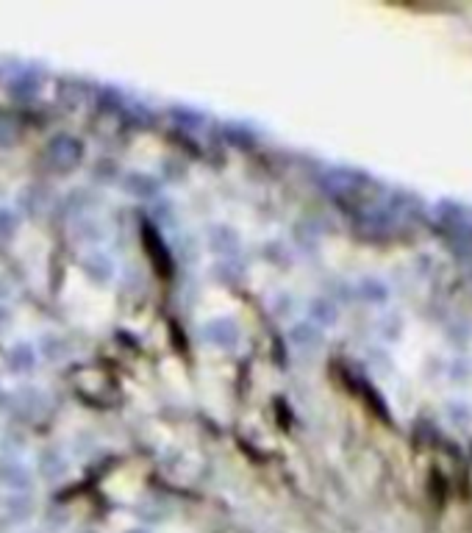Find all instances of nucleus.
I'll return each instance as SVG.
<instances>
[{
    "label": "nucleus",
    "instance_id": "1",
    "mask_svg": "<svg viewBox=\"0 0 472 533\" xmlns=\"http://www.w3.org/2000/svg\"><path fill=\"white\" fill-rule=\"evenodd\" d=\"M81 156H84V151H81V142L73 139V136H67V134L53 136V139L48 142V148H45L48 164H50L53 170H58V173L73 170L75 164L81 161Z\"/></svg>",
    "mask_w": 472,
    "mask_h": 533
}]
</instances>
